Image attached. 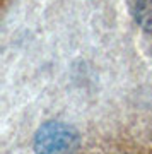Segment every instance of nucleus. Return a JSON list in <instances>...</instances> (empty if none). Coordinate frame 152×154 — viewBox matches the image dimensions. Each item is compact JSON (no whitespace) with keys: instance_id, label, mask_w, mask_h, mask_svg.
I'll list each match as a JSON object with an SVG mask.
<instances>
[{"instance_id":"1","label":"nucleus","mask_w":152,"mask_h":154,"mask_svg":"<svg viewBox=\"0 0 152 154\" xmlns=\"http://www.w3.org/2000/svg\"><path fill=\"white\" fill-rule=\"evenodd\" d=\"M79 146V132L63 122H46L34 135L36 154H72Z\"/></svg>"},{"instance_id":"2","label":"nucleus","mask_w":152,"mask_h":154,"mask_svg":"<svg viewBox=\"0 0 152 154\" xmlns=\"http://www.w3.org/2000/svg\"><path fill=\"white\" fill-rule=\"evenodd\" d=\"M133 16L144 31L152 33V0H137Z\"/></svg>"}]
</instances>
